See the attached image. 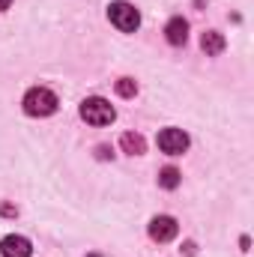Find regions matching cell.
I'll use <instances>...</instances> for the list:
<instances>
[{
	"label": "cell",
	"instance_id": "8fae6325",
	"mask_svg": "<svg viewBox=\"0 0 254 257\" xmlns=\"http://www.w3.org/2000/svg\"><path fill=\"white\" fill-rule=\"evenodd\" d=\"M117 93H120L123 99H132V96L138 93V84H135L132 78H120V81H117Z\"/></svg>",
	"mask_w": 254,
	"mask_h": 257
},
{
	"label": "cell",
	"instance_id": "6da1fadb",
	"mask_svg": "<svg viewBox=\"0 0 254 257\" xmlns=\"http://www.w3.org/2000/svg\"><path fill=\"white\" fill-rule=\"evenodd\" d=\"M24 114H30V117H51L54 111H57V96L51 93V90H45V87H33V90H27L24 93Z\"/></svg>",
	"mask_w": 254,
	"mask_h": 257
},
{
	"label": "cell",
	"instance_id": "ba28073f",
	"mask_svg": "<svg viewBox=\"0 0 254 257\" xmlns=\"http://www.w3.org/2000/svg\"><path fill=\"white\" fill-rule=\"evenodd\" d=\"M200 48H203L206 54H221V51H224V36L215 33V30H206V33L200 36Z\"/></svg>",
	"mask_w": 254,
	"mask_h": 257
},
{
	"label": "cell",
	"instance_id": "277c9868",
	"mask_svg": "<svg viewBox=\"0 0 254 257\" xmlns=\"http://www.w3.org/2000/svg\"><path fill=\"white\" fill-rule=\"evenodd\" d=\"M159 150L168 156H183L189 150V135L183 128H162L159 132Z\"/></svg>",
	"mask_w": 254,
	"mask_h": 257
},
{
	"label": "cell",
	"instance_id": "30bf717a",
	"mask_svg": "<svg viewBox=\"0 0 254 257\" xmlns=\"http://www.w3.org/2000/svg\"><path fill=\"white\" fill-rule=\"evenodd\" d=\"M159 186L162 189H177L180 186V171L177 168H162L159 171Z\"/></svg>",
	"mask_w": 254,
	"mask_h": 257
},
{
	"label": "cell",
	"instance_id": "7a4b0ae2",
	"mask_svg": "<svg viewBox=\"0 0 254 257\" xmlns=\"http://www.w3.org/2000/svg\"><path fill=\"white\" fill-rule=\"evenodd\" d=\"M81 117H84L90 126H111V123L117 120V111H114V105H111L108 99L90 96V99L81 102Z\"/></svg>",
	"mask_w": 254,
	"mask_h": 257
},
{
	"label": "cell",
	"instance_id": "52a82bcc",
	"mask_svg": "<svg viewBox=\"0 0 254 257\" xmlns=\"http://www.w3.org/2000/svg\"><path fill=\"white\" fill-rule=\"evenodd\" d=\"M165 36H168L171 45H186V39H189V21L186 18H171L168 27H165Z\"/></svg>",
	"mask_w": 254,
	"mask_h": 257
},
{
	"label": "cell",
	"instance_id": "9c48e42d",
	"mask_svg": "<svg viewBox=\"0 0 254 257\" xmlns=\"http://www.w3.org/2000/svg\"><path fill=\"white\" fill-rule=\"evenodd\" d=\"M120 147H123V153H129V156H141V153L147 150V141H144L141 135H135V132H126V135L120 138Z\"/></svg>",
	"mask_w": 254,
	"mask_h": 257
},
{
	"label": "cell",
	"instance_id": "7c38bea8",
	"mask_svg": "<svg viewBox=\"0 0 254 257\" xmlns=\"http://www.w3.org/2000/svg\"><path fill=\"white\" fill-rule=\"evenodd\" d=\"M9 3H12V0H0V12H3V9H9Z\"/></svg>",
	"mask_w": 254,
	"mask_h": 257
},
{
	"label": "cell",
	"instance_id": "8992f818",
	"mask_svg": "<svg viewBox=\"0 0 254 257\" xmlns=\"http://www.w3.org/2000/svg\"><path fill=\"white\" fill-rule=\"evenodd\" d=\"M30 239L27 236H18V233H9L3 242H0V254L3 257H30Z\"/></svg>",
	"mask_w": 254,
	"mask_h": 257
},
{
	"label": "cell",
	"instance_id": "3957f363",
	"mask_svg": "<svg viewBox=\"0 0 254 257\" xmlns=\"http://www.w3.org/2000/svg\"><path fill=\"white\" fill-rule=\"evenodd\" d=\"M108 18H111V24L117 27V30H123V33H135L138 27H141V12L126 3V0H114L111 6H108Z\"/></svg>",
	"mask_w": 254,
	"mask_h": 257
},
{
	"label": "cell",
	"instance_id": "5b68a950",
	"mask_svg": "<svg viewBox=\"0 0 254 257\" xmlns=\"http://www.w3.org/2000/svg\"><path fill=\"white\" fill-rule=\"evenodd\" d=\"M177 221L171 218V215H156L153 221H150V239H156V242H171L174 236H177Z\"/></svg>",
	"mask_w": 254,
	"mask_h": 257
}]
</instances>
